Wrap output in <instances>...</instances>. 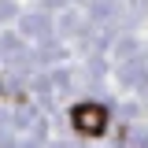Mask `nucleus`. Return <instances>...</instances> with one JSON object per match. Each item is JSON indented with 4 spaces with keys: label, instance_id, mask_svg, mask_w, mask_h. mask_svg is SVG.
<instances>
[{
    "label": "nucleus",
    "instance_id": "obj_1",
    "mask_svg": "<svg viewBox=\"0 0 148 148\" xmlns=\"http://www.w3.org/2000/svg\"><path fill=\"white\" fill-rule=\"evenodd\" d=\"M71 119H74V130L85 133V137H100L108 130V111L100 108V104H78L71 111Z\"/></svg>",
    "mask_w": 148,
    "mask_h": 148
}]
</instances>
